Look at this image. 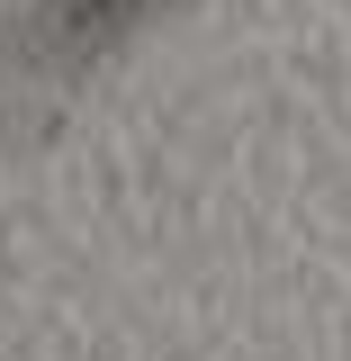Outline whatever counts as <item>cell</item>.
Listing matches in <instances>:
<instances>
[{
    "instance_id": "1",
    "label": "cell",
    "mask_w": 351,
    "mask_h": 361,
    "mask_svg": "<svg viewBox=\"0 0 351 361\" xmlns=\"http://www.w3.org/2000/svg\"><path fill=\"white\" fill-rule=\"evenodd\" d=\"M127 9H144V0H63L72 27H108V18H127Z\"/></svg>"
}]
</instances>
